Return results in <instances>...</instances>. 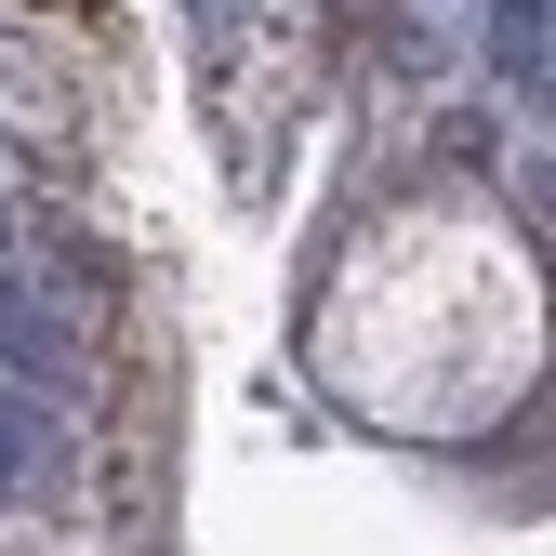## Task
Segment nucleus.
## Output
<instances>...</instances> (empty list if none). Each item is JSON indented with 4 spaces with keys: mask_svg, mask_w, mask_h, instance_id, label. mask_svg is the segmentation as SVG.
Listing matches in <instances>:
<instances>
[{
    "mask_svg": "<svg viewBox=\"0 0 556 556\" xmlns=\"http://www.w3.org/2000/svg\"><path fill=\"white\" fill-rule=\"evenodd\" d=\"M331 371L410 438L491 425L530 384V278H517V252L477 239V226L371 252V278L331 318Z\"/></svg>",
    "mask_w": 556,
    "mask_h": 556,
    "instance_id": "obj_1",
    "label": "nucleus"
}]
</instances>
